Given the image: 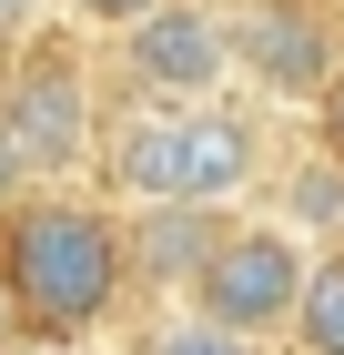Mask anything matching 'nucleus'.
<instances>
[{"label": "nucleus", "instance_id": "f03ea898", "mask_svg": "<svg viewBox=\"0 0 344 355\" xmlns=\"http://www.w3.org/2000/svg\"><path fill=\"white\" fill-rule=\"evenodd\" d=\"M0 132L21 142V163H30L41 193H81L102 173V142H111V102H102L91 51H71L51 31L41 51L0 61Z\"/></svg>", "mask_w": 344, "mask_h": 355}, {"label": "nucleus", "instance_id": "6e6552de", "mask_svg": "<svg viewBox=\"0 0 344 355\" xmlns=\"http://www.w3.org/2000/svg\"><path fill=\"white\" fill-rule=\"evenodd\" d=\"M264 193H273L264 214H284L314 254H344V163H334V153H304V163H284Z\"/></svg>", "mask_w": 344, "mask_h": 355}, {"label": "nucleus", "instance_id": "39448f33", "mask_svg": "<svg viewBox=\"0 0 344 355\" xmlns=\"http://www.w3.org/2000/svg\"><path fill=\"white\" fill-rule=\"evenodd\" d=\"M233 51H243V92L253 102H324L344 71V31L334 10H314V0H233Z\"/></svg>", "mask_w": 344, "mask_h": 355}, {"label": "nucleus", "instance_id": "1a4fd4ad", "mask_svg": "<svg viewBox=\"0 0 344 355\" xmlns=\"http://www.w3.org/2000/svg\"><path fill=\"white\" fill-rule=\"evenodd\" d=\"M142 355H264V335L212 325L203 304H152V325H142Z\"/></svg>", "mask_w": 344, "mask_h": 355}, {"label": "nucleus", "instance_id": "7ed1b4c3", "mask_svg": "<svg viewBox=\"0 0 344 355\" xmlns=\"http://www.w3.org/2000/svg\"><path fill=\"white\" fill-rule=\"evenodd\" d=\"M324 254L293 234L284 214H233L223 223V254L203 264V284H192V304H203L212 325H233V335H293V315H304V284H314Z\"/></svg>", "mask_w": 344, "mask_h": 355}, {"label": "nucleus", "instance_id": "0eeeda50", "mask_svg": "<svg viewBox=\"0 0 344 355\" xmlns=\"http://www.w3.org/2000/svg\"><path fill=\"white\" fill-rule=\"evenodd\" d=\"M223 223L233 214H203V203H152V214H132V274H142V295L192 304L203 264L223 254Z\"/></svg>", "mask_w": 344, "mask_h": 355}, {"label": "nucleus", "instance_id": "dca6fc26", "mask_svg": "<svg viewBox=\"0 0 344 355\" xmlns=\"http://www.w3.org/2000/svg\"><path fill=\"white\" fill-rule=\"evenodd\" d=\"M61 355H122V345H102V335H91V345H61Z\"/></svg>", "mask_w": 344, "mask_h": 355}, {"label": "nucleus", "instance_id": "4468645a", "mask_svg": "<svg viewBox=\"0 0 344 355\" xmlns=\"http://www.w3.org/2000/svg\"><path fill=\"white\" fill-rule=\"evenodd\" d=\"M314 132H324V153H334V163H344V71H334V92H324V102H314Z\"/></svg>", "mask_w": 344, "mask_h": 355}, {"label": "nucleus", "instance_id": "20e7f679", "mask_svg": "<svg viewBox=\"0 0 344 355\" xmlns=\"http://www.w3.org/2000/svg\"><path fill=\"white\" fill-rule=\"evenodd\" d=\"M122 51V82L132 102H162V112H203V102H233L243 92V51H233V0H172Z\"/></svg>", "mask_w": 344, "mask_h": 355}, {"label": "nucleus", "instance_id": "f8f14e48", "mask_svg": "<svg viewBox=\"0 0 344 355\" xmlns=\"http://www.w3.org/2000/svg\"><path fill=\"white\" fill-rule=\"evenodd\" d=\"M51 31H61V0H0V61L41 51Z\"/></svg>", "mask_w": 344, "mask_h": 355}, {"label": "nucleus", "instance_id": "423d86ee", "mask_svg": "<svg viewBox=\"0 0 344 355\" xmlns=\"http://www.w3.org/2000/svg\"><path fill=\"white\" fill-rule=\"evenodd\" d=\"M91 183L122 203V214H152V203H183V112L162 102H122L102 142V173Z\"/></svg>", "mask_w": 344, "mask_h": 355}, {"label": "nucleus", "instance_id": "ddd939ff", "mask_svg": "<svg viewBox=\"0 0 344 355\" xmlns=\"http://www.w3.org/2000/svg\"><path fill=\"white\" fill-rule=\"evenodd\" d=\"M30 193H41V183H30V163H21V142H10V132H0V223H10V214H21V203H30Z\"/></svg>", "mask_w": 344, "mask_h": 355}, {"label": "nucleus", "instance_id": "f257e3e1", "mask_svg": "<svg viewBox=\"0 0 344 355\" xmlns=\"http://www.w3.org/2000/svg\"><path fill=\"white\" fill-rule=\"evenodd\" d=\"M0 284L21 295V325L51 345H91L111 304L132 295V214L111 193H30L0 223Z\"/></svg>", "mask_w": 344, "mask_h": 355}, {"label": "nucleus", "instance_id": "9d476101", "mask_svg": "<svg viewBox=\"0 0 344 355\" xmlns=\"http://www.w3.org/2000/svg\"><path fill=\"white\" fill-rule=\"evenodd\" d=\"M293 355H344V254H324L314 264V284H304V315H293V335H284Z\"/></svg>", "mask_w": 344, "mask_h": 355}, {"label": "nucleus", "instance_id": "2eb2a0df", "mask_svg": "<svg viewBox=\"0 0 344 355\" xmlns=\"http://www.w3.org/2000/svg\"><path fill=\"white\" fill-rule=\"evenodd\" d=\"M21 345H30V325H21V295L0 284V355H21Z\"/></svg>", "mask_w": 344, "mask_h": 355}, {"label": "nucleus", "instance_id": "9b49d317", "mask_svg": "<svg viewBox=\"0 0 344 355\" xmlns=\"http://www.w3.org/2000/svg\"><path fill=\"white\" fill-rule=\"evenodd\" d=\"M152 10H172V0H61V21H71L81 41H132Z\"/></svg>", "mask_w": 344, "mask_h": 355}]
</instances>
